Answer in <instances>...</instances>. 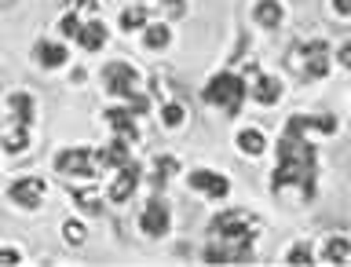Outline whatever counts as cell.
<instances>
[{"label":"cell","instance_id":"obj_14","mask_svg":"<svg viewBox=\"0 0 351 267\" xmlns=\"http://www.w3.org/2000/svg\"><path fill=\"white\" fill-rule=\"evenodd\" d=\"M33 55H37V62L48 66V70L66 66V44H59V40H37L33 44Z\"/></svg>","mask_w":351,"mask_h":267},{"label":"cell","instance_id":"obj_4","mask_svg":"<svg viewBox=\"0 0 351 267\" xmlns=\"http://www.w3.org/2000/svg\"><path fill=\"white\" fill-rule=\"evenodd\" d=\"M103 84H106L110 95L128 99L139 84V73H136V66H128V62H106L103 66Z\"/></svg>","mask_w":351,"mask_h":267},{"label":"cell","instance_id":"obj_8","mask_svg":"<svg viewBox=\"0 0 351 267\" xmlns=\"http://www.w3.org/2000/svg\"><path fill=\"white\" fill-rule=\"evenodd\" d=\"M139 176H143V169L128 158V161L117 169V180L106 187V198H110V202H128L132 191H136V183H139Z\"/></svg>","mask_w":351,"mask_h":267},{"label":"cell","instance_id":"obj_26","mask_svg":"<svg viewBox=\"0 0 351 267\" xmlns=\"http://www.w3.org/2000/svg\"><path fill=\"white\" fill-rule=\"evenodd\" d=\"M202 260L205 264H230V253H227V246H205Z\"/></svg>","mask_w":351,"mask_h":267},{"label":"cell","instance_id":"obj_30","mask_svg":"<svg viewBox=\"0 0 351 267\" xmlns=\"http://www.w3.org/2000/svg\"><path fill=\"white\" fill-rule=\"evenodd\" d=\"M337 59H340V66H344V70H351V40L340 44V55H337Z\"/></svg>","mask_w":351,"mask_h":267},{"label":"cell","instance_id":"obj_27","mask_svg":"<svg viewBox=\"0 0 351 267\" xmlns=\"http://www.w3.org/2000/svg\"><path fill=\"white\" fill-rule=\"evenodd\" d=\"M73 202L81 205V209H88L92 216H99V198L92 191H73Z\"/></svg>","mask_w":351,"mask_h":267},{"label":"cell","instance_id":"obj_2","mask_svg":"<svg viewBox=\"0 0 351 267\" xmlns=\"http://www.w3.org/2000/svg\"><path fill=\"white\" fill-rule=\"evenodd\" d=\"M205 103L223 106L227 114H238L241 103H245V81L238 73H213V81L205 84Z\"/></svg>","mask_w":351,"mask_h":267},{"label":"cell","instance_id":"obj_15","mask_svg":"<svg viewBox=\"0 0 351 267\" xmlns=\"http://www.w3.org/2000/svg\"><path fill=\"white\" fill-rule=\"evenodd\" d=\"M252 95H256V103L263 106H274L282 99V81L271 73H256V81H252Z\"/></svg>","mask_w":351,"mask_h":267},{"label":"cell","instance_id":"obj_11","mask_svg":"<svg viewBox=\"0 0 351 267\" xmlns=\"http://www.w3.org/2000/svg\"><path fill=\"white\" fill-rule=\"evenodd\" d=\"M40 191H44V183L37 180V176H29V180H15L11 183V202L22 205V209H37L40 205Z\"/></svg>","mask_w":351,"mask_h":267},{"label":"cell","instance_id":"obj_24","mask_svg":"<svg viewBox=\"0 0 351 267\" xmlns=\"http://www.w3.org/2000/svg\"><path fill=\"white\" fill-rule=\"evenodd\" d=\"M161 121H165V128H180V125H183V106H180V103H165Z\"/></svg>","mask_w":351,"mask_h":267},{"label":"cell","instance_id":"obj_32","mask_svg":"<svg viewBox=\"0 0 351 267\" xmlns=\"http://www.w3.org/2000/svg\"><path fill=\"white\" fill-rule=\"evenodd\" d=\"M0 264H11V267H15V264H22V257H19L15 249H0Z\"/></svg>","mask_w":351,"mask_h":267},{"label":"cell","instance_id":"obj_31","mask_svg":"<svg viewBox=\"0 0 351 267\" xmlns=\"http://www.w3.org/2000/svg\"><path fill=\"white\" fill-rule=\"evenodd\" d=\"M66 238H70V242H81V238H84V227H81V224H66Z\"/></svg>","mask_w":351,"mask_h":267},{"label":"cell","instance_id":"obj_23","mask_svg":"<svg viewBox=\"0 0 351 267\" xmlns=\"http://www.w3.org/2000/svg\"><path fill=\"white\" fill-rule=\"evenodd\" d=\"M147 26V8H128L121 15V30H143Z\"/></svg>","mask_w":351,"mask_h":267},{"label":"cell","instance_id":"obj_12","mask_svg":"<svg viewBox=\"0 0 351 267\" xmlns=\"http://www.w3.org/2000/svg\"><path fill=\"white\" fill-rule=\"evenodd\" d=\"M73 40L81 44L84 51H99V48L106 44V26H103L99 19H88V22H81V26H77Z\"/></svg>","mask_w":351,"mask_h":267},{"label":"cell","instance_id":"obj_16","mask_svg":"<svg viewBox=\"0 0 351 267\" xmlns=\"http://www.w3.org/2000/svg\"><path fill=\"white\" fill-rule=\"evenodd\" d=\"M125 161H128V139H121V136L95 154V165H106V169H121Z\"/></svg>","mask_w":351,"mask_h":267},{"label":"cell","instance_id":"obj_10","mask_svg":"<svg viewBox=\"0 0 351 267\" xmlns=\"http://www.w3.org/2000/svg\"><path fill=\"white\" fill-rule=\"evenodd\" d=\"M300 59H304V73L307 77H326L329 73V48L322 40L300 44Z\"/></svg>","mask_w":351,"mask_h":267},{"label":"cell","instance_id":"obj_20","mask_svg":"<svg viewBox=\"0 0 351 267\" xmlns=\"http://www.w3.org/2000/svg\"><path fill=\"white\" fill-rule=\"evenodd\" d=\"M8 106H11V114H15V125H29V121H33V95L15 92L8 99Z\"/></svg>","mask_w":351,"mask_h":267},{"label":"cell","instance_id":"obj_34","mask_svg":"<svg viewBox=\"0 0 351 267\" xmlns=\"http://www.w3.org/2000/svg\"><path fill=\"white\" fill-rule=\"evenodd\" d=\"M165 4H169L172 15H180V11H183V0H165Z\"/></svg>","mask_w":351,"mask_h":267},{"label":"cell","instance_id":"obj_7","mask_svg":"<svg viewBox=\"0 0 351 267\" xmlns=\"http://www.w3.org/2000/svg\"><path fill=\"white\" fill-rule=\"evenodd\" d=\"M307 132H322V136H333V132H337V117H333V114H315V117L296 114V117L285 121V136H307Z\"/></svg>","mask_w":351,"mask_h":267},{"label":"cell","instance_id":"obj_1","mask_svg":"<svg viewBox=\"0 0 351 267\" xmlns=\"http://www.w3.org/2000/svg\"><path fill=\"white\" fill-rule=\"evenodd\" d=\"M315 180H318V154L304 136H285L278 143V169L271 176L274 191L296 187L304 198H315Z\"/></svg>","mask_w":351,"mask_h":267},{"label":"cell","instance_id":"obj_21","mask_svg":"<svg viewBox=\"0 0 351 267\" xmlns=\"http://www.w3.org/2000/svg\"><path fill=\"white\" fill-rule=\"evenodd\" d=\"M238 147L245 154H263L267 150V139H263V132H256V128H241L238 132Z\"/></svg>","mask_w":351,"mask_h":267},{"label":"cell","instance_id":"obj_9","mask_svg":"<svg viewBox=\"0 0 351 267\" xmlns=\"http://www.w3.org/2000/svg\"><path fill=\"white\" fill-rule=\"evenodd\" d=\"M191 191L208 194V198H227L230 194V180L219 176V172H213V169H197V172H191Z\"/></svg>","mask_w":351,"mask_h":267},{"label":"cell","instance_id":"obj_33","mask_svg":"<svg viewBox=\"0 0 351 267\" xmlns=\"http://www.w3.org/2000/svg\"><path fill=\"white\" fill-rule=\"evenodd\" d=\"M333 11L337 15H351V0H333Z\"/></svg>","mask_w":351,"mask_h":267},{"label":"cell","instance_id":"obj_22","mask_svg":"<svg viewBox=\"0 0 351 267\" xmlns=\"http://www.w3.org/2000/svg\"><path fill=\"white\" fill-rule=\"evenodd\" d=\"M29 147V125H15L4 136V150L8 154H19V150H26Z\"/></svg>","mask_w":351,"mask_h":267},{"label":"cell","instance_id":"obj_6","mask_svg":"<svg viewBox=\"0 0 351 267\" xmlns=\"http://www.w3.org/2000/svg\"><path fill=\"white\" fill-rule=\"evenodd\" d=\"M208 227H213V235H219V238L238 242V238L252 235V216L249 213H216Z\"/></svg>","mask_w":351,"mask_h":267},{"label":"cell","instance_id":"obj_29","mask_svg":"<svg viewBox=\"0 0 351 267\" xmlns=\"http://www.w3.org/2000/svg\"><path fill=\"white\" fill-rule=\"evenodd\" d=\"M77 26H81V19H77V15H62V22H59L62 37H73V33H77Z\"/></svg>","mask_w":351,"mask_h":267},{"label":"cell","instance_id":"obj_19","mask_svg":"<svg viewBox=\"0 0 351 267\" xmlns=\"http://www.w3.org/2000/svg\"><path fill=\"white\" fill-rule=\"evenodd\" d=\"M322 260H329V264H348V260H351V242L340 238V235H333V238L322 246Z\"/></svg>","mask_w":351,"mask_h":267},{"label":"cell","instance_id":"obj_3","mask_svg":"<svg viewBox=\"0 0 351 267\" xmlns=\"http://www.w3.org/2000/svg\"><path fill=\"white\" fill-rule=\"evenodd\" d=\"M55 172H62V176H88L92 180L95 176V154L88 150V147H66L55 154Z\"/></svg>","mask_w":351,"mask_h":267},{"label":"cell","instance_id":"obj_25","mask_svg":"<svg viewBox=\"0 0 351 267\" xmlns=\"http://www.w3.org/2000/svg\"><path fill=\"white\" fill-rule=\"evenodd\" d=\"M285 264L307 267V264H315V257H311V249H307V246H293L289 253H285Z\"/></svg>","mask_w":351,"mask_h":267},{"label":"cell","instance_id":"obj_28","mask_svg":"<svg viewBox=\"0 0 351 267\" xmlns=\"http://www.w3.org/2000/svg\"><path fill=\"white\" fill-rule=\"evenodd\" d=\"M154 165H158V183H165L172 172H180V161H176V158H158Z\"/></svg>","mask_w":351,"mask_h":267},{"label":"cell","instance_id":"obj_18","mask_svg":"<svg viewBox=\"0 0 351 267\" xmlns=\"http://www.w3.org/2000/svg\"><path fill=\"white\" fill-rule=\"evenodd\" d=\"M143 44H147L150 51H161V48H169L172 44V30L165 26V22H147V26H143Z\"/></svg>","mask_w":351,"mask_h":267},{"label":"cell","instance_id":"obj_17","mask_svg":"<svg viewBox=\"0 0 351 267\" xmlns=\"http://www.w3.org/2000/svg\"><path fill=\"white\" fill-rule=\"evenodd\" d=\"M282 4L278 0H256V8H252V19L260 22L263 30H274V26H282Z\"/></svg>","mask_w":351,"mask_h":267},{"label":"cell","instance_id":"obj_13","mask_svg":"<svg viewBox=\"0 0 351 267\" xmlns=\"http://www.w3.org/2000/svg\"><path fill=\"white\" fill-rule=\"evenodd\" d=\"M106 121L114 125V132H117L121 139H128V143H132V139L139 136V128H136V114H132L128 106H121V103H117V106H110V110H106Z\"/></svg>","mask_w":351,"mask_h":267},{"label":"cell","instance_id":"obj_5","mask_svg":"<svg viewBox=\"0 0 351 267\" xmlns=\"http://www.w3.org/2000/svg\"><path fill=\"white\" fill-rule=\"evenodd\" d=\"M169 227H172L169 205H165L161 198H150L147 209L139 213V231H143L147 238H165V235H169Z\"/></svg>","mask_w":351,"mask_h":267}]
</instances>
